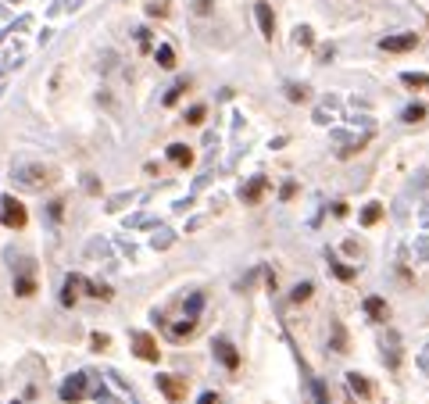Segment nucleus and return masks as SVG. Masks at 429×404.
Masks as SVG:
<instances>
[{
  "mask_svg": "<svg viewBox=\"0 0 429 404\" xmlns=\"http://www.w3.org/2000/svg\"><path fill=\"white\" fill-rule=\"evenodd\" d=\"M211 351H214V358H219V365H226L229 372H236V368H240V351L233 347V340L219 336V340L211 344Z\"/></svg>",
  "mask_w": 429,
  "mask_h": 404,
  "instance_id": "obj_6",
  "label": "nucleus"
},
{
  "mask_svg": "<svg viewBox=\"0 0 429 404\" xmlns=\"http://www.w3.org/2000/svg\"><path fill=\"white\" fill-rule=\"evenodd\" d=\"M254 18H258L261 36H265V40H272V36H275V15H272V8L265 4V0H261V4H254Z\"/></svg>",
  "mask_w": 429,
  "mask_h": 404,
  "instance_id": "obj_8",
  "label": "nucleus"
},
{
  "mask_svg": "<svg viewBox=\"0 0 429 404\" xmlns=\"http://www.w3.org/2000/svg\"><path fill=\"white\" fill-rule=\"evenodd\" d=\"M36 294V275H15V297H33Z\"/></svg>",
  "mask_w": 429,
  "mask_h": 404,
  "instance_id": "obj_21",
  "label": "nucleus"
},
{
  "mask_svg": "<svg viewBox=\"0 0 429 404\" xmlns=\"http://www.w3.org/2000/svg\"><path fill=\"white\" fill-rule=\"evenodd\" d=\"M401 118H405V122H422V118H426V108H422V104H412V108H405Z\"/></svg>",
  "mask_w": 429,
  "mask_h": 404,
  "instance_id": "obj_36",
  "label": "nucleus"
},
{
  "mask_svg": "<svg viewBox=\"0 0 429 404\" xmlns=\"http://www.w3.org/2000/svg\"><path fill=\"white\" fill-rule=\"evenodd\" d=\"M194 333H197V319H179V322H172V326H168V336L175 340V344L190 340Z\"/></svg>",
  "mask_w": 429,
  "mask_h": 404,
  "instance_id": "obj_11",
  "label": "nucleus"
},
{
  "mask_svg": "<svg viewBox=\"0 0 429 404\" xmlns=\"http://www.w3.org/2000/svg\"><path fill=\"white\" fill-rule=\"evenodd\" d=\"M129 340H133V351H136V358H143V361H158V358H161V354H158V344H154V336H150V333L136 329Z\"/></svg>",
  "mask_w": 429,
  "mask_h": 404,
  "instance_id": "obj_7",
  "label": "nucleus"
},
{
  "mask_svg": "<svg viewBox=\"0 0 429 404\" xmlns=\"http://www.w3.org/2000/svg\"><path fill=\"white\" fill-rule=\"evenodd\" d=\"M204 118H208V108H204V104H194V108L187 111V122H190V126H201Z\"/></svg>",
  "mask_w": 429,
  "mask_h": 404,
  "instance_id": "obj_33",
  "label": "nucleus"
},
{
  "mask_svg": "<svg viewBox=\"0 0 429 404\" xmlns=\"http://www.w3.org/2000/svg\"><path fill=\"white\" fill-rule=\"evenodd\" d=\"M82 290L89 297H97V301H111V287L108 283H94V279H82Z\"/></svg>",
  "mask_w": 429,
  "mask_h": 404,
  "instance_id": "obj_22",
  "label": "nucleus"
},
{
  "mask_svg": "<svg viewBox=\"0 0 429 404\" xmlns=\"http://www.w3.org/2000/svg\"><path fill=\"white\" fill-rule=\"evenodd\" d=\"M333 215L336 219H347V204H333Z\"/></svg>",
  "mask_w": 429,
  "mask_h": 404,
  "instance_id": "obj_45",
  "label": "nucleus"
},
{
  "mask_svg": "<svg viewBox=\"0 0 429 404\" xmlns=\"http://www.w3.org/2000/svg\"><path fill=\"white\" fill-rule=\"evenodd\" d=\"M79 287H82V275H68L65 287H61V304L72 308V304L79 301Z\"/></svg>",
  "mask_w": 429,
  "mask_h": 404,
  "instance_id": "obj_13",
  "label": "nucleus"
},
{
  "mask_svg": "<svg viewBox=\"0 0 429 404\" xmlns=\"http://www.w3.org/2000/svg\"><path fill=\"white\" fill-rule=\"evenodd\" d=\"M204 290H197V294H190L187 301H182V315H187V319H197L201 312H204Z\"/></svg>",
  "mask_w": 429,
  "mask_h": 404,
  "instance_id": "obj_17",
  "label": "nucleus"
},
{
  "mask_svg": "<svg viewBox=\"0 0 429 404\" xmlns=\"http://www.w3.org/2000/svg\"><path fill=\"white\" fill-rule=\"evenodd\" d=\"M415 258H419V261H429V233H426V229L415 236Z\"/></svg>",
  "mask_w": 429,
  "mask_h": 404,
  "instance_id": "obj_27",
  "label": "nucleus"
},
{
  "mask_svg": "<svg viewBox=\"0 0 429 404\" xmlns=\"http://www.w3.org/2000/svg\"><path fill=\"white\" fill-rule=\"evenodd\" d=\"M265 186H268V179H265V175H254L247 186H240V201H243V204H258L261 194H265Z\"/></svg>",
  "mask_w": 429,
  "mask_h": 404,
  "instance_id": "obj_10",
  "label": "nucleus"
},
{
  "mask_svg": "<svg viewBox=\"0 0 429 404\" xmlns=\"http://www.w3.org/2000/svg\"><path fill=\"white\" fill-rule=\"evenodd\" d=\"M365 315H369L372 322H383L386 326V315H390V308L383 297H365Z\"/></svg>",
  "mask_w": 429,
  "mask_h": 404,
  "instance_id": "obj_12",
  "label": "nucleus"
},
{
  "mask_svg": "<svg viewBox=\"0 0 429 404\" xmlns=\"http://www.w3.org/2000/svg\"><path fill=\"white\" fill-rule=\"evenodd\" d=\"M82 190H86V194H101V179L86 172V175H82Z\"/></svg>",
  "mask_w": 429,
  "mask_h": 404,
  "instance_id": "obj_37",
  "label": "nucleus"
},
{
  "mask_svg": "<svg viewBox=\"0 0 429 404\" xmlns=\"http://www.w3.org/2000/svg\"><path fill=\"white\" fill-rule=\"evenodd\" d=\"M0 222H4L8 229H22L25 222H29V211H25V204L18 201V197H4L0 201Z\"/></svg>",
  "mask_w": 429,
  "mask_h": 404,
  "instance_id": "obj_4",
  "label": "nucleus"
},
{
  "mask_svg": "<svg viewBox=\"0 0 429 404\" xmlns=\"http://www.w3.org/2000/svg\"><path fill=\"white\" fill-rule=\"evenodd\" d=\"M379 219H383V204H379V201H369V204L361 208V215H358L361 226H376Z\"/></svg>",
  "mask_w": 429,
  "mask_h": 404,
  "instance_id": "obj_18",
  "label": "nucleus"
},
{
  "mask_svg": "<svg viewBox=\"0 0 429 404\" xmlns=\"http://www.w3.org/2000/svg\"><path fill=\"white\" fill-rule=\"evenodd\" d=\"M158 390L168 401H182V397H187V383H182L179 376H158Z\"/></svg>",
  "mask_w": 429,
  "mask_h": 404,
  "instance_id": "obj_9",
  "label": "nucleus"
},
{
  "mask_svg": "<svg viewBox=\"0 0 429 404\" xmlns=\"http://www.w3.org/2000/svg\"><path fill=\"white\" fill-rule=\"evenodd\" d=\"M329 336H333V351L336 354H347V333L340 322H329Z\"/></svg>",
  "mask_w": 429,
  "mask_h": 404,
  "instance_id": "obj_20",
  "label": "nucleus"
},
{
  "mask_svg": "<svg viewBox=\"0 0 429 404\" xmlns=\"http://www.w3.org/2000/svg\"><path fill=\"white\" fill-rule=\"evenodd\" d=\"M108 251H111V243H108L104 236H94V243L86 247V258H104Z\"/></svg>",
  "mask_w": 429,
  "mask_h": 404,
  "instance_id": "obj_24",
  "label": "nucleus"
},
{
  "mask_svg": "<svg viewBox=\"0 0 429 404\" xmlns=\"http://www.w3.org/2000/svg\"><path fill=\"white\" fill-rule=\"evenodd\" d=\"M347 387H351V394H354V397H361V401H369V397H372V387H369V380H365V376H358V372H347Z\"/></svg>",
  "mask_w": 429,
  "mask_h": 404,
  "instance_id": "obj_15",
  "label": "nucleus"
},
{
  "mask_svg": "<svg viewBox=\"0 0 429 404\" xmlns=\"http://www.w3.org/2000/svg\"><path fill=\"white\" fill-rule=\"evenodd\" d=\"M293 43H297V47H312V43H315V33H312L308 25H297V29H293Z\"/></svg>",
  "mask_w": 429,
  "mask_h": 404,
  "instance_id": "obj_25",
  "label": "nucleus"
},
{
  "mask_svg": "<svg viewBox=\"0 0 429 404\" xmlns=\"http://www.w3.org/2000/svg\"><path fill=\"white\" fill-rule=\"evenodd\" d=\"M158 65H161V68H175V54H172V47H158Z\"/></svg>",
  "mask_w": 429,
  "mask_h": 404,
  "instance_id": "obj_34",
  "label": "nucleus"
},
{
  "mask_svg": "<svg viewBox=\"0 0 429 404\" xmlns=\"http://www.w3.org/2000/svg\"><path fill=\"white\" fill-rule=\"evenodd\" d=\"M11 404H22V401H11Z\"/></svg>",
  "mask_w": 429,
  "mask_h": 404,
  "instance_id": "obj_47",
  "label": "nucleus"
},
{
  "mask_svg": "<svg viewBox=\"0 0 429 404\" xmlns=\"http://www.w3.org/2000/svg\"><path fill=\"white\" fill-rule=\"evenodd\" d=\"M415 365H419V372L429 380V336H426V344L419 347V354H415Z\"/></svg>",
  "mask_w": 429,
  "mask_h": 404,
  "instance_id": "obj_28",
  "label": "nucleus"
},
{
  "mask_svg": "<svg viewBox=\"0 0 429 404\" xmlns=\"http://www.w3.org/2000/svg\"><path fill=\"white\" fill-rule=\"evenodd\" d=\"M133 197H136V194H118V197H111V201H108V211H122L126 204H133Z\"/></svg>",
  "mask_w": 429,
  "mask_h": 404,
  "instance_id": "obj_35",
  "label": "nucleus"
},
{
  "mask_svg": "<svg viewBox=\"0 0 429 404\" xmlns=\"http://www.w3.org/2000/svg\"><path fill=\"white\" fill-rule=\"evenodd\" d=\"M279 197H283V201H293V197H297V182H286L283 190H279Z\"/></svg>",
  "mask_w": 429,
  "mask_h": 404,
  "instance_id": "obj_42",
  "label": "nucleus"
},
{
  "mask_svg": "<svg viewBox=\"0 0 429 404\" xmlns=\"http://www.w3.org/2000/svg\"><path fill=\"white\" fill-rule=\"evenodd\" d=\"M312 397H315V404H329V390H326V383L315 380V376H312Z\"/></svg>",
  "mask_w": 429,
  "mask_h": 404,
  "instance_id": "obj_30",
  "label": "nucleus"
},
{
  "mask_svg": "<svg viewBox=\"0 0 429 404\" xmlns=\"http://www.w3.org/2000/svg\"><path fill=\"white\" fill-rule=\"evenodd\" d=\"M47 211H50V222H61V211H65V204H61V201H54Z\"/></svg>",
  "mask_w": 429,
  "mask_h": 404,
  "instance_id": "obj_41",
  "label": "nucleus"
},
{
  "mask_svg": "<svg viewBox=\"0 0 429 404\" xmlns=\"http://www.w3.org/2000/svg\"><path fill=\"white\" fill-rule=\"evenodd\" d=\"M426 86H429V82H426Z\"/></svg>",
  "mask_w": 429,
  "mask_h": 404,
  "instance_id": "obj_48",
  "label": "nucleus"
},
{
  "mask_svg": "<svg viewBox=\"0 0 429 404\" xmlns=\"http://www.w3.org/2000/svg\"><path fill=\"white\" fill-rule=\"evenodd\" d=\"M286 97H290L293 104H300V101H308V97H312V89H308V86H293V82H290V86H286Z\"/></svg>",
  "mask_w": 429,
  "mask_h": 404,
  "instance_id": "obj_29",
  "label": "nucleus"
},
{
  "mask_svg": "<svg viewBox=\"0 0 429 404\" xmlns=\"http://www.w3.org/2000/svg\"><path fill=\"white\" fill-rule=\"evenodd\" d=\"M11 179H15L18 190H25V194H43L47 186L57 182V168H50L43 161H29V165H18L11 172Z\"/></svg>",
  "mask_w": 429,
  "mask_h": 404,
  "instance_id": "obj_1",
  "label": "nucleus"
},
{
  "mask_svg": "<svg viewBox=\"0 0 429 404\" xmlns=\"http://www.w3.org/2000/svg\"><path fill=\"white\" fill-rule=\"evenodd\" d=\"M190 8H194L197 18H208V15L214 11V0H190Z\"/></svg>",
  "mask_w": 429,
  "mask_h": 404,
  "instance_id": "obj_31",
  "label": "nucleus"
},
{
  "mask_svg": "<svg viewBox=\"0 0 429 404\" xmlns=\"http://www.w3.org/2000/svg\"><path fill=\"white\" fill-rule=\"evenodd\" d=\"M408 194H412V197H426V194H429V168H419V172L412 175Z\"/></svg>",
  "mask_w": 429,
  "mask_h": 404,
  "instance_id": "obj_16",
  "label": "nucleus"
},
{
  "mask_svg": "<svg viewBox=\"0 0 429 404\" xmlns=\"http://www.w3.org/2000/svg\"><path fill=\"white\" fill-rule=\"evenodd\" d=\"M89 344H94V351H104L108 347V336L104 333H94V336H89Z\"/></svg>",
  "mask_w": 429,
  "mask_h": 404,
  "instance_id": "obj_40",
  "label": "nucleus"
},
{
  "mask_svg": "<svg viewBox=\"0 0 429 404\" xmlns=\"http://www.w3.org/2000/svg\"><path fill=\"white\" fill-rule=\"evenodd\" d=\"M312 294H315V287H312V283H297V287L290 290V301H293V304H304Z\"/></svg>",
  "mask_w": 429,
  "mask_h": 404,
  "instance_id": "obj_26",
  "label": "nucleus"
},
{
  "mask_svg": "<svg viewBox=\"0 0 429 404\" xmlns=\"http://www.w3.org/2000/svg\"><path fill=\"white\" fill-rule=\"evenodd\" d=\"M182 89H187V82H179V86H172V89L165 93V104H168V108H172V104L179 101V93H182Z\"/></svg>",
  "mask_w": 429,
  "mask_h": 404,
  "instance_id": "obj_39",
  "label": "nucleus"
},
{
  "mask_svg": "<svg viewBox=\"0 0 429 404\" xmlns=\"http://www.w3.org/2000/svg\"><path fill=\"white\" fill-rule=\"evenodd\" d=\"M344 254H351V258L358 254V243H354V240H347V243H344Z\"/></svg>",
  "mask_w": 429,
  "mask_h": 404,
  "instance_id": "obj_46",
  "label": "nucleus"
},
{
  "mask_svg": "<svg viewBox=\"0 0 429 404\" xmlns=\"http://www.w3.org/2000/svg\"><path fill=\"white\" fill-rule=\"evenodd\" d=\"M172 243H175V233L165 229V226H158L154 233H150V247H154V251H168Z\"/></svg>",
  "mask_w": 429,
  "mask_h": 404,
  "instance_id": "obj_19",
  "label": "nucleus"
},
{
  "mask_svg": "<svg viewBox=\"0 0 429 404\" xmlns=\"http://www.w3.org/2000/svg\"><path fill=\"white\" fill-rule=\"evenodd\" d=\"M89 397V372H72V376L61 383V401L65 404H79Z\"/></svg>",
  "mask_w": 429,
  "mask_h": 404,
  "instance_id": "obj_3",
  "label": "nucleus"
},
{
  "mask_svg": "<svg viewBox=\"0 0 429 404\" xmlns=\"http://www.w3.org/2000/svg\"><path fill=\"white\" fill-rule=\"evenodd\" d=\"M197 404H219V394H201Z\"/></svg>",
  "mask_w": 429,
  "mask_h": 404,
  "instance_id": "obj_44",
  "label": "nucleus"
},
{
  "mask_svg": "<svg viewBox=\"0 0 429 404\" xmlns=\"http://www.w3.org/2000/svg\"><path fill=\"white\" fill-rule=\"evenodd\" d=\"M168 161H172V165H182V168H190V165H194V150H190L187 143H172V147H168Z\"/></svg>",
  "mask_w": 429,
  "mask_h": 404,
  "instance_id": "obj_14",
  "label": "nucleus"
},
{
  "mask_svg": "<svg viewBox=\"0 0 429 404\" xmlns=\"http://www.w3.org/2000/svg\"><path fill=\"white\" fill-rule=\"evenodd\" d=\"M329 268H333V275H336V279H344V283H351V279L358 275V272H354L347 261H336L333 254H329Z\"/></svg>",
  "mask_w": 429,
  "mask_h": 404,
  "instance_id": "obj_23",
  "label": "nucleus"
},
{
  "mask_svg": "<svg viewBox=\"0 0 429 404\" xmlns=\"http://www.w3.org/2000/svg\"><path fill=\"white\" fill-rule=\"evenodd\" d=\"M147 15H150V18H165V15H168V0H150V4H147Z\"/></svg>",
  "mask_w": 429,
  "mask_h": 404,
  "instance_id": "obj_32",
  "label": "nucleus"
},
{
  "mask_svg": "<svg viewBox=\"0 0 429 404\" xmlns=\"http://www.w3.org/2000/svg\"><path fill=\"white\" fill-rule=\"evenodd\" d=\"M419 229H426V233H429V204L419 211Z\"/></svg>",
  "mask_w": 429,
  "mask_h": 404,
  "instance_id": "obj_43",
  "label": "nucleus"
},
{
  "mask_svg": "<svg viewBox=\"0 0 429 404\" xmlns=\"http://www.w3.org/2000/svg\"><path fill=\"white\" fill-rule=\"evenodd\" d=\"M415 47H419V36L415 33H397V36H383L379 40V50H386V54H408Z\"/></svg>",
  "mask_w": 429,
  "mask_h": 404,
  "instance_id": "obj_5",
  "label": "nucleus"
},
{
  "mask_svg": "<svg viewBox=\"0 0 429 404\" xmlns=\"http://www.w3.org/2000/svg\"><path fill=\"white\" fill-rule=\"evenodd\" d=\"M379 351H383V365L393 372L397 365H401L405 361V347H401V333H397V329H379Z\"/></svg>",
  "mask_w": 429,
  "mask_h": 404,
  "instance_id": "obj_2",
  "label": "nucleus"
},
{
  "mask_svg": "<svg viewBox=\"0 0 429 404\" xmlns=\"http://www.w3.org/2000/svg\"><path fill=\"white\" fill-rule=\"evenodd\" d=\"M401 82H405V86H412V89H419V86H426L429 79H426V75H415V72H405V75H401Z\"/></svg>",
  "mask_w": 429,
  "mask_h": 404,
  "instance_id": "obj_38",
  "label": "nucleus"
}]
</instances>
